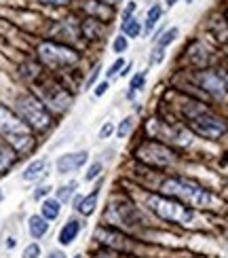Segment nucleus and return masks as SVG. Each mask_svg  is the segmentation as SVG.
I'll list each match as a JSON object with an SVG mask.
<instances>
[{
  "instance_id": "nucleus-35",
  "label": "nucleus",
  "mask_w": 228,
  "mask_h": 258,
  "mask_svg": "<svg viewBox=\"0 0 228 258\" xmlns=\"http://www.w3.org/2000/svg\"><path fill=\"white\" fill-rule=\"evenodd\" d=\"M135 9H137V5H135V3H129V5L125 7V11H123V21H125V19H129V17H133Z\"/></svg>"
},
{
  "instance_id": "nucleus-37",
  "label": "nucleus",
  "mask_w": 228,
  "mask_h": 258,
  "mask_svg": "<svg viewBox=\"0 0 228 258\" xmlns=\"http://www.w3.org/2000/svg\"><path fill=\"white\" fill-rule=\"evenodd\" d=\"M108 91V81H104V83H100L95 87V98H102V95Z\"/></svg>"
},
{
  "instance_id": "nucleus-5",
  "label": "nucleus",
  "mask_w": 228,
  "mask_h": 258,
  "mask_svg": "<svg viewBox=\"0 0 228 258\" xmlns=\"http://www.w3.org/2000/svg\"><path fill=\"white\" fill-rule=\"evenodd\" d=\"M15 112L32 132H47L53 125L51 110L40 102V98H36L32 93H24L15 100Z\"/></svg>"
},
{
  "instance_id": "nucleus-10",
  "label": "nucleus",
  "mask_w": 228,
  "mask_h": 258,
  "mask_svg": "<svg viewBox=\"0 0 228 258\" xmlns=\"http://www.w3.org/2000/svg\"><path fill=\"white\" fill-rule=\"evenodd\" d=\"M194 83L215 100H222L228 93V85L220 77V72H215V70H199L197 74H194Z\"/></svg>"
},
{
  "instance_id": "nucleus-31",
  "label": "nucleus",
  "mask_w": 228,
  "mask_h": 258,
  "mask_svg": "<svg viewBox=\"0 0 228 258\" xmlns=\"http://www.w3.org/2000/svg\"><path fill=\"white\" fill-rule=\"evenodd\" d=\"M112 134H114V123H112V121H108V123L100 129V138H102V140H106V138H110Z\"/></svg>"
},
{
  "instance_id": "nucleus-36",
  "label": "nucleus",
  "mask_w": 228,
  "mask_h": 258,
  "mask_svg": "<svg viewBox=\"0 0 228 258\" xmlns=\"http://www.w3.org/2000/svg\"><path fill=\"white\" fill-rule=\"evenodd\" d=\"M38 3L47 7H63V5H70V0H38Z\"/></svg>"
},
{
  "instance_id": "nucleus-14",
  "label": "nucleus",
  "mask_w": 228,
  "mask_h": 258,
  "mask_svg": "<svg viewBox=\"0 0 228 258\" xmlns=\"http://www.w3.org/2000/svg\"><path fill=\"white\" fill-rule=\"evenodd\" d=\"M106 32V24L97 21L93 17H87L83 24H81V34L87 38V40H100Z\"/></svg>"
},
{
  "instance_id": "nucleus-33",
  "label": "nucleus",
  "mask_w": 228,
  "mask_h": 258,
  "mask_svg": "<svg viewBox=\"0 0 228 258\" xmlns=\"http://www.w3.org/2000/svg\"><path fill=\"white\" fill-rule=\"evenodd\" d=\"M100 70H102V66H100V63H97V66L93 68V72H91V77L87 79V85H85L87 89H91V87H93V83L97 81V77H100Z\"/></svg>"
},
{
  "instance_id": "nucleus-42",
  "label": "nucleus",
  "mask_w": 228,
  "mask_h": 258,
  "mask_svg": "<svg viewBox=\"0 0 228 258\" xmlns=\"http://www.w3.org/2000/svg\"><path fill=\"white\" fill-rule=\"evenodd\" d=\"M74 258H83V256H74Z\"/></svg>"
},
{
  "instance_id": "nucleus-13",
  "label": "nucleus",
  "mask_w": 228,
  "mask_h": 258,
  "mask_svg": "<svg viewBox=\"0 0 228 258\" xmlns=\"http://www.w3.org/2000/svg\"><path fill=\"white\" fill-rule=\"evenodd\" d=\"M81 231H83V222H81L79 218H70V220L61 227V231H59V235H57V241H59L61 245H70V243H74L76 237H79Z\"/></svg>"
},
{
  "instance_id": "nucleus-40",
  "label": "nucleus",
  "mask_w": 228,
  "mask_h": 258,
  "mask_svg": "<svg viewBox=\"0 0 228 258\" xmlns=\"http://www.w3.org/2000/svg\"><path fill=\"white\" fill-rule=\"evenodd\" d=\"M131 68H133V63L129 61V66H125L123 68V72H121V77H129V72H131Z\"/></svg>"
},
{
  "instance_id": "nucleus-20",
  "label": "nucleus",
  "mask_w": 228,
  "mask_h": 258,
  "mask_svg": "<svg viewBox=\"0 0 228 258\" xmlns=\"http://www.w3.org/2000/svg\"><path fill=\"white\" fill-rule=\"evenodd\" d=\"M121 30H123V34L127 38H137L139 34H142V24H139L135 17H129L121 24Z\"/></svg>"
},
{
  "instance_id": "nucleus-24",
  "label": "nucleus",
  "mask_w": 228,
  "mask_h": 258,
  "mask_svg": "<svg viewBox=\"0 0 228 258\" xmlns=\"http://www.w3.org/2000/svg\"><path fill=\"white\" fill-rule=\"evenodd\" d=\"M178 36H180V30H178V28H169V30L165 32V34H161V38L157 40V47H161V49H167V47H169L171 42L176 40Z\"/></svg>"
},
{
  "instance_id": "nucleus-3",
  "label": "nucleus",
  "mask_w": 228,
  "mask_h": 258,
  "mask_svg": "<svg viewBox=\"0 0 228 258\" xmlns=\"http://www.w3.org/2000/svg\"><path fill=\"white\" fill-rule=\"evenodd\" d=\"M0 138L15 150L17 155H26L34 148V134L19 119L15 110L0 104Z\"/></svg>"
},
{
  "instance_id": "nucleus-12",
  "label": "nucleus",
  "mask_w": 228,
  "mask_h": 258,
  "mask_svg": "<svg viewBox=\"0 0 228 258\" xmlns=\"http://www.w3.org/2000/svg\"><path fill=\"white\" fill-rule=\"evenodd\" d=\"M83 9L89 13V17L102 21V24H108V21L114 17V7H108V5L100 3V0H87Z\"/></svg>"
},
{
  "instance_id": "nucleus-17",
  "label": "nucleus",
  "mask_w": 228,
  "mask_h": 258,
  "mask_svg": "<svg viewBox=\"0 0 228 258\" xmlns=\"http://www.w3.org/2000/svg\"><path fill=\"white\" fill-rule=\"evenodd\" d=\"M28 231L34 239L45 237V235L49 233V220H45L40 214H32V216L28 218Z\"/></svg>"
},
{
  "instance_id": "nucleus-28",
  "label": "nucleus",
  "mask_w": 228,
  "mask_h": 258,
  "mask_svg": "<svg viewBox=\"0 0 228 258\" xmlns=\"http://www.w3.org/2000/svg\"><path fill=\"white\" fill-rule=\"evenodd\" d=\"M102 169H104V165L100 163V161H95V163L89 167V169H87V174H85V180H95V178H100L102 176Z\"/></svg>"
},
{
  "instance_id": "nucleus-21",
  "label": "nucleus",
  "mask_w": 228,
  "mask_h": 258,
  "mask_svg": "<svg viewBox=\"0 0 228 258\" xmlns=\"http://www.w3.org/2000/svg\"><path fill=\"white\" fill-rule=\"evenodd\" d=\"M146 70H142V72H137L135 77L131 79V83H129V91H127V100H133L135 98V91H139L146 85Z\"/></svg>"
},
{
  "instance_id": "nucleus-39",
  "label": "nucleus",
  "mask_w": 228,
  "mask_h": 258,
  "mask_svg": "<svg viewBox=\"0 0 228 258\" xmlns=\"http://www.w3.org/2000/svg\"><path fill=\"white\" fill-rule=\"evenodd\" d=\"M100 3H104V5H108V7H116L118 3H123V0H100Z\"/></svg>"
},
{
  "instance_id": "nucleus-6",
  "label": "nucleus",
  "mask_w": 228,
  "mask_h": 258,
  "mask_svg": "<svg viewBox=\"0 0 228 258\" xmlns=\"http://www.w3.org/2000/svg\"><path fill=\"white\" fill-rule=\"evenodd\" d=\"M36 53H38V59L53 70H66L81 61L79 51L57 40H42Z\"/></svg>"
},
{
  "instance_id": "nucleus-19",
  "label": "nucleus",
  "mask_w": 228,
  "mask_h": 258,
  "mask_svg": "<svg viewBox=\"0 0 228 258\" xmlns=\"http://www.w3.org/2000/svg\"><path fill=\"white\" fill-rule=\"evenodd\" d=\"M59 214H61V203L57 199H45V201H42L40 216L45 220H55Z\"/></svg>"
},
{
  "instance_id": "nucleus-26",
  "label": "nucleus",
  "mask_w": 228,
  "mask_h": 258,
  "mask_svg": "<svg viewBox=\"0 0 228 258\" xmlns=\"http://www.w3.org/2000/svg\"><path fill=\"white\" fill-rule=\"evenodd\" d=\"M21 70H24V77L30 79V81H34L40 77V66L38 63H26V66H21Z\"/></svg>"
},
{
  "instance_id": "nucleus-32",
  "label": "nucleus",
  "mask_w": 228,
  "mask_h": 258,
  "mask_svg": "<svg viewBox=\"0 0 228 258\" xmlns=\"http://www.w3.org/2000/svg\"><path fill=\"white\" fill-rule=\"evenodd\" d=\"M123 68H125V61H123V59H116L112 66L108 68V72H106V74H108V79H112V74H116L118 70H123Z\"/></svg>"
},
{
  "instance_id": "nucleus-41",
  "label": "nucleus",
  "mask_w": 228,
  "mask_h": 258,
  "mask_svg": "<svg viewBox=\"0 0 228 258\" xmlns=\"http://www.w3.org/2000/svg\"><path fill=\"white\" fill-rule=\"evenodd\" d=\"M226 24H228V11H226Z\"/></svg>"
},
{
  "instance_id": "nucleus-16",
  "label": "nucleus",
  "mask_w": 228,
  "mask_h": 258,
  "mask_svg": "<svg viewBox=\"0 0 228 258\" xmlns=\"http://www.w3.org/2000/svg\"><path fill=\"white\" fill-rule=\"evenodd\" d=\"M47 169H49V159H36L24 169V176L21 178H24L26 182H34L42 176H47Z\"/></svg>"
},
{
  "instance_id": "nucleus-23",
  "label": "nucleus",
  "mask_w": 228,
  "mask_h": 258,
  "mask_svg": "<svg viewBox=\"0 0 228 258\" xmlns=\"http://www.w3.org/2000/svg\"><path fill=\"white\" fill-rule=\"evenodd\" d=\"M79 188V182H68V184H63V186H59L57 190H55V199L59 201V203H66L70 197H72V192Z\"/></svg>"
},
{
  "instance_id": "nucleus-4",
  "label": "nucleus",
  "mask_w": 228,
  "mask_h": 258,
  "mask_svg": "<svg viewBox=\"0 0 228 258\" xmlns=\"http://www.w3.org/2000/svg\"><path fill=\"white\" fill-rule=\"evenodd\" d=\"M146 210L152 216H157L159 220L169 222V224H180V227H188V224H192L194 216H197V212L188 208L186 203L165 197V195H161V192H150V195H146Z\"/></svg>"
},
{
  "instance_id": "nucleus-27",
  "label": "nucleus",
  "mask_w": 228,
  "mask_h": 258,
  "mask_svg": "<svg viewBox=\"0 0 228 258\" xmlns=\"http://www.w3.org/2000/svg\"><path fill=\"white\" fill-rule=\"evenodd\" d=\"M131 129H133V119L131 116H125V119L121 121V125H118V138H127L129 134H131Z\"/></svg>"
},
{
  "instance_id": "nucleus-25",
  "label": "nucleus",
  "mask_w": 228,
  "mask_h": 258,
  "mask_svg": "<svg viewBox=\"0 0 228 258\" xmlns=\"http://www.w3.org/2000/svg\"><path fill=\"white\" fill-rule=\"evenodd\" d=\"M112 49H114V53H118V55H121V53H125V51L129 49V38H127L125 34H118V36L112 40Z\"/></svg>"
},
{
  "instance_id": "nucleus-15",
  "label": "nucleus",
  "mask_w": 228,
  "mask_h": 258,
  "mask_svg": "<svg viewBox=\"0 0 228 258\" xmlns=\"http://www.w3.org/2000/svg\"><path fill=\"white\" fill-rule=\"evenodd\" d=\"M17 157L19 155L15 153V150L7 144L3 138H0V176H5L7 171L17 163Z\"/></svg>"
},
{
  "instance_id": "nucleus-34",
  "label": "nucleus",
  "mask_w": 228,
  "mask_h": 258,
  "mask_svg": "<svg viewBox=\"0 0 228 258\" xmlns=\"http://www.w3.org/2000/svg\"><path fill=\"white\" fill-rule=\"evenodd\" d=\"M49 192H51V186H49V184H45V186H38V188L34 190V199L38 201V199H42V197H47Z\"/></svg>"
},
{
  "instance_id": "nucleus-1",
  "label": "nucleus",
  "mask_w": 228,
  "mask_h": 258,
  "mask_svg": "<svg viewBox=\"0 0 228 258\" xmlns=\"http://www.w3.org/2000/svg\"><path fill=\"white\" fill-rule=\"evenodd\" d=\"M159 192L165 197L186 203V206L192 210L211 208L213 201H215L211 190H207L205 186H201L199 182L184 178V176H165L159 184Z\"/></svg>"
},
{
  "instance_id": "nucleus-44",
  "label": "nucleus",
  "mask_w": 228,
  "mask_h": 258,
  "mask_svg": "<svg viewBox=\"0 0 228 258\" xmlns=\"http://www.w3.org/2000/svg\"><path fill=\"white\" fill-rule=\"evenodd\" d=\"M0 199H3V195H0Z\"/></svg>"
},
{
  "instance_id": "nucleus-8",
  "label": "nucleus",
  "mask_w": 228,
  "mask_h": 258,
  "mask_svg": "<svg viewBox=\"0 0 228 258\" xmlns=\"http://www.w3.org/2000/svg\"><path fill=\"white\" fill-rule=\"evenodd\" d=\"M93 239L102 245V248L108 250H116V252H127L131 254L133 248V239L129 237V233L110 227V224H100L95 231H93Z\"/></svg>"
},
{
  "instance_id": "nucleus-7",
  "label": "nucleus",
  "mask_w": 228,
  "mask_h": 258,
  "mask_svg": "<svg viewBox=\"0 0 228 258\" xmlns=\"http://www.w3.org/2000/svg\"><path fill=\"white\" fill-rule=\"evenodd\" d=\"M137 161H142L148 167L155 169H167L173 161H176V150L171 146L159 142V140H144L135 148Z\"/></svg>"
},
{
  "instance_id": "nucleus-30",
  "label": "nucleus",
  "mask_w": 228,
  "mask_h": 258,
  "mask_svg": "<svg viewBox=\"0 0 228 258\" xmlns=\"http://www.w3.org/2000/svg\"><path fill=\"white\" fill-rule=\"evenodd\" d=\"M163 59H165V49H161V47H155L150 53V61L152 63H161Z\"/></svg>"
},
{
  "instance_id": "nucleus-2",
  "label": "nucleus",
  "mask_w": 228,
  "mask_h": 258,
  "mask_svg": "<svg viewBox=\"0 0 228 258\" xmlns=\"http://www.w3.org/2000/svg\"><path fill=\"white\" fill-rule=\"evenodd\" d=\"M182 116L190 134H197L205 140H218L228 132V125L222 116L211 112L203 102L188 100L182 106Z\"/></svg>"
},
{
  "instance_id": "nucleus-43",
  "label": "nucleus",
  "mask_w": 228,
  "mask_h": 258,
  "mask_svg": "<svg viewBox=\"0 0 228 258\" xmlns=\"http://www.w3.org/2000/svg\"><path fill=\"white\" fill-rule=\"evenodd\" d=\"M186 3H192V0H186Z\"/></svg>"
},
{
  "instance_id": "nucleus-22",
  "label": "nucleus",
  "mask_w": 228,
  "mask_h": 258,
  "mask_svg": "<svg viewBox=\"0 0 228 258\" xmlns=\"http://www.w3.org/2000/svg\"><path fill=\"white\" fill-rule=\"evenodd\" d=\"M163 15V7L161 5H155L150 11H148V15H146V24H144V32H152V28L157 26V21L161 19Z\"/></svg>"
},
{
  "instance_id": "nucleus-18",
  "label": "nucleus",
  "mask_w": 228,
  "mask_h": 258,
  "mask_svg": "<svg viewBox=\"0 0 228 258\" xmlns=\"http://www.w3.org/2000/svg\"><path fill=\"white\" fill-rule=\"evenodd\" d=\"M97 199H100V188H93L89 195L81 199V203L76 206V210H79L83 216H91V214L95 212V208H97Z\"/></svg>"
},
{
  "instance_id": "nucleus-38",
  "label": "nucleus",
  "mask_w": 228,
  "mask_h": 258,
  "mask_svg": "<svg viewBox=\"0 0 228 258\" xmlns=\"http://www.w3.org/2000/svg\"><path fill=\"white\" fill-rule=\"evenodd\" d=\"M47 258H66V254H63L61 250H53V252H51Z\"/></svg>"
},
{
  "instance_id": "nucleus-9",
  "label": "nucleus",
  "mask_w": 228,
  "mask_h": 258,
  "mask_svg": "<svg viewBox=\"0 0 228 258\" xmlns=\"http://www.w3.org/2000/svg\"><path fill=\"white\" fill-rule=\"evenodd\" d=\"M40 95H42L40 102L45 104L51 112H66L72 106V93L66 87H61V85L53 83V81L42 83Z\"/></svg>"
},
{
  "instance_id": "nucleus-11",
  "label": "nucleus",
  "mask_w": 228,
  "mask_h": 258,
  "mask_svg": "<svg viewBox=\"0 0 228 258\" xmlns=\"http://www.w3.org/2000/svg\"><path fill=\"white\" fill-rule=\"evenodd\" d=\"M87 161H89V153L87 150H81V153H70V155H63L57 159V171L59 174H72V171L81 169Z\"/></svg>"
},
{
  "instance_id": "nucleus-29",
  "label": "nucleus",
  "mask_w": 228,
  "mask_h": 258,
  "mask_svg": "<svg viewBox=\"0 0 228 258\" xmlns=\"http://www.w3.org/2000/svg\"><path fill=\"white\" fill-rule=\"evenodd\" d=\"M21 258H40V245L38 243H28Z\"/></svg>"
}]
</instances>
